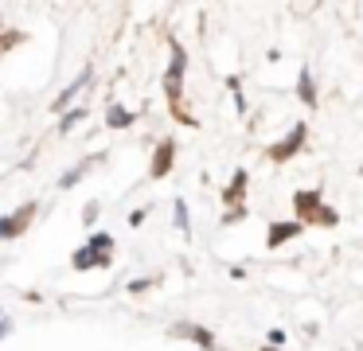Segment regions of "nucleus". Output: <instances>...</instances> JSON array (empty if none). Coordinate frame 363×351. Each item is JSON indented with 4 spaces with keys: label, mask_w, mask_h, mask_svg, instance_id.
<instances>
[{
    "label": "nucleus",
    "mask_w": 363,
    "mask_h": 351,
    "mask_svg": "<svg viewBox=\"0 0 363 351\" xmlns=\"http://www.w3.org/2000/svg\"><path fill=\"white\" fill-rule=\"evenodd\" d=\"M168 51H172V59H168V70H164V98H168V106H172L176 121L196 125V121H191V113H184V106H180V94H184V74H188V51H184V43H180V39H172V43H168Z\"/></svg>",
    "instance_id": "obj_1"
},
{
    "label": "nucleus",
    "mask_w": 363,
    "mask_h": 351,
    "mask_svg": "<svg viewBox=\"0 0 363 351\" xmlns=\"http://www.w3.org/2000/svg\"><path fill=\"white\" fill-rule=\"evenodd\" d=\"M293 215H297V223H301V226H305V223H316V226H336V223H340V215L328 207V203H324V195L316 191V187H313V191L305 187V191L293 195Z\"/></svg>",
    "instance_id": "obj_2"
},
{
    "label": "nucleus",
    "mask_w": 363,
    "mask_h": 351,
    "mask_svg": "<svg viewBox=\"0 0 363 351\" xmlns=\"http://www.w3.org/2000/svg\"><path fill=\"white\" fill-rule=\"evenodd\" d=\"M305 140H308V125H305V121H297L281 140H274V145L266 148V156H269L274 164H285V160H293V156H297L301 148H305Z\"/></svg>",
    "instance_id": "obj_3"
},
{
    "label": "nucleus",
    "mask_w": 363,
    "mask_h": 351,
    "mask_svg": "<svg viewBox=\"0 0 363 351\" xmlns=\"http://www.w3.org/2000/svg\"><path fill=\"white\" fill-rule=\"evenodd\" d=\"M35 211H40V207H35V199H32V203H24V207H16L12 215H4V218H0V242L20 238V234H24L28 226H32Z\"/></svg>",
    "instance_id": "obj_4"
},
{
    "label": "nucleus",
    "mask_w": 363,
    "mask_h": 351,
    "mask_svg": "<svg viewBox=\"0 0 363 351\" xmlns=\"http://www.w3.org/2000/svg\"><path fill=\"white\" fill-rule=\"evenodd\" d=\"M172 164H176V140L172 137H164L157 145V152H152V168H149V176L152 179H164L168 172H172Z\"/></svg>",
    "instance_id": "obj_5"
},
{
    "label": "nucleus",
    "mask_w": 363,
    "mask_h": 351,
    "mask_svg": "<svg viewBox=\"0 0 363 351\" xmlns=\"http://www.w3.org/2000/svg\"><path fill=\"white\" fill-rule=\"evenodd\" d=\"M301 230H305V226H301L297 218H285V223H269V226H266V246H269V250H281V242H293Z\"/></svg>",
    "instance_id": "obj_6"
},
{
    "label": "nucleus",
    "mask_w": 363,
    "mask_h": 351,
    "mask_svg": "<svg viewBox=\"0 0 363 351\" xmlns=\"http://www.w3.org/2000/svg\"><path fill=\"white\" fill-rule=\"evenodd\" d=\"M90 78H94V70L86 67V70H82V74H79V78H74V82H71V86H67L63 94H59L55 101H51V113H67V109H71V101L79 98V94L86 90V86H90Z\"/></svg>",
    "instance_id": "obj_7"
},
{
    "label": "nucleus",
    "mask_w": 363,
    "mask_h": 351,
    "mask_svg": "<svg viewBox=\"0 0 363 351\" xmlns=\"http://www.w3.org/2000/svg\"><path fill=\"white\" fill-rule=\"evenodd\" d=\"M113 262V254H94V250H86V246H79V250H74V254H71V265H74V269H106V265H110Z\"/></svg>",
    "instance_id": "obj_8"
},
{
    "label": "nucleus",
    "mask_w": 363,
    "mask_h": 351,
    "mask_svg": "<svg viewBox=\"0 0 363 351\" xmlns=\"http://www.w3.org/2000/svg\"><path fill=\"white\" fill-rule=\"evenodd\" d=\"M246 168H235V176H230V187L223 191V203H227V211L230 207H242V195H246Z\"/></svg>",
    "instance_id": "obj_9"
},
{
    "label": "nucleus",
    "mask_w": 363,
    "mask_h": 351,
    "mask_svg": "<svg viewBox=\"0 0 363 351\" xmlns=\"http://www.w3.org/2000/svg\"><path fill=\"white\" fill-rule=\"evenodd\" d=\"M172 332L188 335V340H191V343H199V347H203V351H219V347H215V335L207 332V328H199V324H176Z\"/></svg>",
    "instance_id": "obj_10"
},
{
    "label": "nucleus",
    "mask_w": 363,
    "mask_h": 351,
    "mask_svg": "<svg viewBox=\"0 0 363 351\" xmlns=\"http://www.w3.org/2000/svg\"><path fill=\"white\" fill-rule=\"evenodd\" d=\"M297 98L305 101V106H316V82H313V70L308 67L297 70Z\"/></svg>",
    "instance_id": "obj_11"
},
{
    "label": "nucleus",
    "mask_w": 363,
    "mask_h": 351,
    "mask_svg": "<svg viewBox=\"0 0 363 351\" xmlns=\"http://www.w3.org/2000/svg\"><path fill=\"white\" fill-rule=\"evenodd\" d=\"M133 121H137V113H133V109H125V106H110V109H106V125H110V129H129Z\"/></svg>",
    "instance_id": "obj_12"
},
{
    "label": "nucleus",
    "mask_w": 363,
    "mask_h": 351,
    "mask_svg": "<svg viewBox=\"0 0 363 351\" xmlns=\"http://www.w3.org/2000/svg\"><path fill=\"white\" fill-rule=\"evenodd\" d=\"M90 164H94V160H79V164H71V168H67L63 176H59V187H63V191H71V187H79V179L90 172Z\"/></svg>",
    "instance_id": "obj_13"
},
{
    "label": "nucleus",
    "mask_w": 363,
    "mask_h": 351,
    "mask_svg": "<svg viewBox=\"0 0 363 351\" xmlns=\"http://www.w3.org/2000/svg\"><path fill=\"white\" fill-rule=\"evenodd\" d=\"M86 250H94V254H110V250H113V234H102V230L90 234V238H86Z\"/></svg>",
    "instance_id": "obj_14"
},
{
    "label": "nucleus",
    "mask_w": 363,
    "mask_h": 351,
    "mask_svg": "<svg viewBox=\"0 0 363 351\" xmlns=\"http://www.w3.org/2000/svg\"><path fill=\"white\" fill-rule=\"evenodd\" d=\"M172 211H176V218H172L176 230H180V234H191V223H188V203L176 199V203H172Z\"/></svg>",
    "instance_id": "obj_15"
},
{
    "label": "nucleus",
    "mask_w": 363,
    "mask_h": 351,
    "mask_svg": "<svg viewBox=\"0 0 363 351\" xmlns=\"http://www.w3.org/2000/svg\"><path fill=\"white\" fill-rule=\"evenodd\" d=\"M59 117H63V121H59V133H71L74 125H79L82 117H86V109H79V106H74V109H67V113H59Z\"/></svg>",
    "instance_id": "obj_16"
},
{
    "label": "nucleus",
    "mask_w": 363,
    "mask_h": 351,
    "mask_svg": "<svg viewBox=\"0 0 363 351\" xmlns=\"http://www.w3.org/2000/svg\"><path fill=\"white\" fill-rule=\"evenodd\" d=\"M227 86L235 90V109L242 113V109H246V98H242V82H238V74H230V78H227Z\"/></svg>",
    "instance_id": "obj_17"
},
{
    "label": "nucleus",
    "mask_w": 363,
    "mask_h": 351,
    "mask_svg": "<svg viewBox=\"0 0 363 351\" xmlns=\"http://www.w3.org/2000/svg\"><path fill=\"white\" fill-rule=\"evenodd\" d=\"M246 218V207H230L227 215H223V226H235V223H242Z\"/></svg>",
    "instance_id": "obj_18"
},
{
    "label": "nucleus",
    "mask_w": 363,
    "mask_h": 351,
    "mask_svg": "<svg viewBox=\"0 0 363 351\" xmlns=\"http://www.w3.org/2000/svg\"><path fill=\"white\" fill-rule=\"evenodd\" d=\"M152 285H157V277H137V281H129V293H145Z\"/></svg>",
    "instance_id": "obj_19"
},
{
    "label": "nucleus",
    "mask_w": 363,
    "mask_h": 351,
    "mask_svg": "<svg viewBox=\"0 0 363 351\" xmlns=\"http://www.w3.org/2000/svg\"><path fill=\"white\" fill-rule=\"evenodd\" d=\"M266 347H285V332H281V328H269V335H266Z\"/></svg>",
    "instance_id": "obj_20"
},
{
    "label": "nucleus",
    "mask_w": 363,
    "mask_h": 351,
    "mask_svg": "<svg viewBox=\"0 0 363 351\" xmlns=\"http://www.w3.org/2000/svg\"><path fill=\"white\" fill-rule=\"evenodd\" d=\"M94 218H98V203H86V207H82V223L94 226Z\"/></svg>",
    "instance_id": "obj_21"
},
{
    "label": "nucleus",
    "mask_w": 363,
    "mask_h": 351,
    "mask_svg": "<svg viewBox=\"0 0 363 351\" xmlns=\"http://www.w3.org/2000/svg\"><path fill=\"white\" fill-rule=\"evenodd\" d=\"M145 215H149V211H133V215H129V226H141Z\"/></svg>",
    "instance_id": "obj_22"
},
{
    "label": "nucleus",
    "mask_w": 363,
    "mask_h": 351,
    "mask_svg": "<svg viewBox=\"0 0 363 351\" xmlns=\"http://www.w3.org/2000/svg\"><path fill=\"white\" fill-rule=\"evenodd\" d=\"M9 332H12V320H9V316H0V340H4Z\"/></svg>",
    "instance_id": "obj_23"
},
{
    "label": "nucleus",
    "mask_w": 363,
    "mask_h": 351,
    "mask_svg": "<svg viewBox=\"0 0 363 351\" xmlns=\"http://www.w3.org/2000/svg\"><path fill=\"white\" fill-rule=\"evenodd\" d=\"M262 351H285V347H262Z\"/></svg>",
    "instance_id": "obj_24"
}]
</instances>
